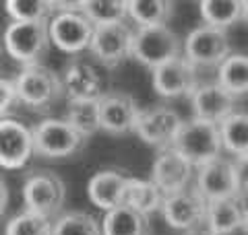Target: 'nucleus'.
<instances>
[{
    "mask_svg": "<svg viewBox=\"0 0 248 235\" xmlns=\"http://www.w3.org/2000/svg\"><path fill=\"white\" fill-rule=\"evenodd\" d=\"M195 174H197L195 165L190 161H186L174 147H168V148L157 151V155H155L149 177L168 196V194H174L178 190L188 188Z\"/></svg>",
    "mask_w": 248,
    "mask_h": 235,
    "instance_id": "15",
    "label": "nucleus"
},
{
    "mask_svg": "<svg viewBox=\"0 0 248 235\" xmlns=\"http://www.w3.org/2000/svg\"><path fill=\"white\" fill-rule=\"evenodd\" d=\"M6 15L15 23H50L58 13L54 0H6Z\"/></svg>",
    "mask_w": 248,
    "mask_h": 235,
    "instance_id": "25",
    "label": "nucleus"
},
{
    "mask_svg": "<svg viewBox=\"0 0 248 235\" xmlns=\"http://www.w3.org/2000/svg\"><path fill=\"white\" fill-rule=\"evenodd\" d=\"M232 54L234 52L226 29L199 25L184 37V56L197 68H219Z\"/></svg>",
    "mask_w": 248,
    "mask_h": 235,
    "instance_id": "8",
    "label": "nucleus"
},
{
    "mask_svg": "<svg viewBox=\"0 0 248 235\" xmlns=\"http://www.w3.org/2000/svg\"><path fill=\"white\" fill-rule=\"evenodd\" d=\"M143 107H139L137 99L130 93L124 91H110L99 101V120L102 130L114 136H124L135 132L139 114Z\"/></svg>",
    "mask_w": 248,
    "mask_h": 235,
    "instance_id": "16",
    "label": "nucleus"
},
{
    "mask_svg": "<svg viewBox=\"0 0 248 235\" xmlns=\"http://www.w3.org/2000/svg\"><path fill=\"white\" fill-rule=\"evenodd\" d=\"M54 235H104L102 223L85 210H66L54 219Z\"/></svg>",
    "mask_w": 248,
    "mask_h": 235,
    "instance_id": "30",
    "label": "nucleus"
},
{
    "mask_svg": "<svg viewBox=\"0 0 248 235\" xmlns=\"http://www.w3.org/2000/svg\"><path fill=\"white\" fill-rule=\"evenodd\" d=\"M128 21L135 29L164 27L174 17V2L168 0H128Z\"/></svg>",
    "mask_w": 248,
    "mask_h": 235,
    "instance_id": "24",
    "label": "nucleus"
},
{
    "mask_svg": "<svg viewBox=\"0 0 248 235\" xmlns=\"http://www.w3.org/2000/svg\"><path fill=\"white\" fill-rule=\"evenodd\" d=\"M195 188L209 202L238 194V174L234 159L219 157V159L199 167L195 174Z\"/></svg>",
    "mask_w": 248,
    "mask_h": 235,
    "instance_id": "18",
    "label": "nucleus"
},
{
    "mask_svg": "<svg viewBox=\"0 0 248 235\" xmlns=\"http://www.w3.org/2000/svg\"><path fill=\"white\" fill-rule=\"evenodd\" d=\"M130 177L133 176H128L126 171L114 167L95 171L87 184V196L91 205L104 210V213L120 206L124 202V194H126V186Z\"/></svg>",
    "mask_w": 248,
    "mask_h": 235,
    "instance_id": "19",
    "label": "nucleus"
},
{
    "mask_svg": "<svg viewBox=\"0 0 248 235\" xmlns=\"http://www.w3.org/2000/svg\"><path fill=\"white\" fill-rule=\"evenodd\" d=\"M102 229L104 235H151V223L147 215L128 205H120L104 215Z\"/></svg>",
    "mask_w": 248,
    "mask_h": 235,
    "instance_id": "21",
    "label": "nucleus"
},
{
    "mask_svg": "<svg viewBox=\"0 0 248 235\" xmlns=\"http://www.w3.org/2000/svg\"><path fill=\"white\" fill-rule=\"evenodd\" d=\"M223 151L230 153L234 159L248 155V114L234 112L219 124Z\"/></svg>",
    "mask_w": 248,
    "mask_h": 235,
    "instance_id": "27",
    "label": "nucleus"
},
{
    "mask_svg": "<svg viewBox=\"0 0 248 235\" xmlns=\"http://www.w3.org/2000/svg\"><path fill=\"white\" fill-rule=\"evenodd\" d=\"M19 105L23 103L15 78H2V83H0V114H2V120L4 118H13V112Z\"/></svg>",
    "mask_w": 248,
    "mask_h": 235,
    "instance_id": "32",
    "label": "nucleus"
},
{
    "mask_svg": "<svg viewBox=\"0 0 248 235\" xmlns=\"http://www.w3.org/2000/svg\"><path fill=\"white\" fill-rule=\"evenodd\" d=\"M166 194L159 190V186L153 182L151 177H130V182L126 186V194H124V202L122 205L133 206L135 210L143 215H153V213H161L164 206Z\"/></svg>",
    "mask_w": 248,
    "mask_h": 235,
    "instance_id": "23",
    "label": "nucleus"
},
{
    "mask_svg": "<svg viewBox=\"0 0 248 235\" xmlns=\"http://www.w3.org/2000/svg\"><path fill=\"white\" fill-rule=\"evenodd\" d=\"M133 42H135V27L124 23L95 27L93 42L89 52L95 56L97 64L106 68H114L122 64L124 60L133 58Z\"/></svg>",
    "mask_w": 248,
    "mask_h": 235,
    "instance_id": "12",
    "label": "nucleus"
},
{
    "mask_svg": "<svg viewBox=\"0 0 248 235\" xmlns=\"http://www.w3.org/2000/svg\"><path fill=\"white\" fill-rule=\"evenodd\" d=\"M19 89L21 103L31 109H48L56 101L64 95V85H62V76H58L50 66L35 64L27 66L15 76Z\"/></svg>",
    "mask_w": 248,
    "mask_h": 235,
    "instance_id": "7",
    "label": "nucleus"
},
{
    "mask_svg": "<svg viewBox=\"0 0 248 235\" xmlns=\"http://www.w3.org/2000/svg\"><path fill=\"white\" fill-rule=\"evenodd\" d=\"M190 109L192 118L213 124H221L226 118H230L236 109V97L223 87L219 81L201 83L197 91L190 95Z\"/></svg>",
    "mask_w": 248,
    "mask_h": 235,
    "instance_id": "17",
    "label": "nucleus"
},
{
    "mask_svg": "<svg viewBox=\"0 0 248 235\" xmlns=\"http://www.w3.org/2000/svg\"><path fill=\"white\" fill-rule=\"evenodd\" d=\"M244 231H246V235H248V219H246V225H244Z\"/></svg>",
    "mask_w": 248,
    "mask_h": 235,
    "instance_id": "36",
    "label": "nucleus"
},
{
    "mask_svg": "<svg viewBox=\"0 0 248 235\" xmlns=\"http://www.w3.org/2000/svg\"><path fill=\"white\" fill-rule=\"evenodd\" d=\"M236 174H238V194L248 200V155H242L234 159Z\"/></svg>",
    "mask_w": 248,
    "mask_h": 235,
    "instance_id": "33",
    "label": "nucleus"
},
{
    "mask_svg": "<svg viewBox=\"0 0 248 235\" xmlns=\"http://www.w3.org/2000/svg\"><path fill=\"white\" fill-rule=\"evenodd\" d=\"M209 200L201 194L195 186H188L184 190L168 194L161 206L164 221L176 231L192 233L201 225L207 223Z\"/></svg>",
    "mask_w": 248,
    "mask_h": 235,
    "instance_id": "9",
    "label": "nucleus"
},
{
    "mask_svg": "<svg viewBox=\"0 0 248 235\" xmlns=\"http://www.w3.org/2000/svg\"><path fill=\"white\" fill-rule=\"evenodd\" d=\"M192 235H213V233H211V231H195Z\"/></svg>",
    "mask_w": 248,
    "mask_h": 235,
    "instance_id": "35",
    "label": "nucleus"
},
{
    "mask_svg": "<svg viewBox=\"0 0 248 235\" xmlns=\"http://www.w3.org/2000/svg\"><path fill=\"white\" fill-rule=\"evenodd\" d=\"M180 56H184V42L170 25L135 29L133 58L151 73Z\"/></svg>",
    "mask_w": 248,
    "mask_h": 235,
    "instance_id": "4",
    "label": "nucleus"
},
{
    "mask_svg": "<svg viewBox=\"0 0 248 235\" xmlns=\"http://www.w3.org/2000/svg\"><path fill=\"white\" fill-rule=\"evenodd\" d=\"M64 120L75 130H79L85 138L97 134L102 130L99 120V101H68Z\"/></svg>",
    "mask_w": 248,
    "mask_h": 235,
    "instance_id": "28",
    "label": "nucleus"
},
{
    "mask_svg": "<svg viewBox=\"0 0 248 235\" xmlns=\"http://www.w3.org/2000/svg\"><path fill=\"white\" fill-rule=\"evenodd\" d=\"M62 85L68 101H102L110 93L102 64L85 58H77L66 66Z\"/></svg>",
    "mask_w": 248,
    "mask_h": 235,
    "instance_id": "11",
    "label": "nucleus"
},
{
    "mask_svg": "<svg viewBox=\"0 0 248 235\" xmlns=\"http://www.w3.org/2000/svg\"><path fill=\"white\" fill-rule=\"evenodd\" d=\"M246 23H248V13H246Z\"/></svg>",
    "mask_w": 248,
    "mask_h": 235,
    "instance_id": "37",
    "label": "nucleus"
},
{
    "mask_svg": "<svg viewBox=\"0 0 248 235\" xmlns=\"http://www.w3.org/2000/svg\"><path fill=\"white\" fill-rule=\"evenodd\" d=\"M0 163L4 169L17 171L23 169L35 157V138L33 128L23 124L17 118H4L0 124Z\"/></svg>",
    "mask_w": 248,
    "mask_h": 235,
    "instance_id": "14",
    "label": "nucleus"
},
{
    "mask_svg": "<svg viewBox=\"0 0 248 235\" xmlns=\"http://www.w3.org/2000/svg\"><path fill=\"white\" fill-rule=\"evenodd\" d=\"M199 13L203 25L228 31L238 21L246 19L248 2H242V0H203L199 4Z\"/></svg>",
    "mask_w": 248,
    "mask_h": 235,
    "instance_id": "22",
    "label": "nucleus"
},
{
    "mask_svg": "<svg viewBox=\"0 0 248 235\" xmlns=\"http://www.w3.org/2000/svg\"><path fill=\"white\" fill-rule=\"evenodd\" d=\"M151 85L155 93L164 99H180V97L190 99V95L201 85L199 68L186 56H180L164 66L155 68L151 73Z\"/></svg>",
    "mask_w": 248,
    "mask_h": 235,
    "instance_id": "13",
    "label": "nucleus"
},
{
    "mask_svg": "<svg viewBox=\"0 0 248 235\" xmlns=\"http://www.w3.org/2000/svg\"><path fill=\"white\" fill-rule=\"evenodd\" d=\"M33 138L35 155L52 161L73 159L87 145V138L79 130H75L64 118H44V120H40L33 126Z\"/></svg>",
    "mask_w": 248,
    "mask_h": 235,
    "instance_id": "3",
    "label": "nucleus"
},
{
    "mask_svg": "<svg viewBox=\"0 0 248 235\" xmlns=\"http://www.w3.org/2000/svg\"><path fill=\"white\" fill-rule=\"evenodd\" d=\"M95 25L81 11L79 2H58V13L50 21L52 45L68 56L89 52Z\"/></svg>",
    "mask_w": 248,
    "mask_h": 235,
    "instance_id": "1",
    "label": "nucleus"
},
{
    "mask_svg": "<svg viewBox=\"0 0 248 235\" xmlns=\"http://www.w3.org/2000/svg\"><path fill=\"white\" fill-rule=\"evenodd\" d=\"M217 81L236 99L248 95V54L234 52L217 68Z\"/></svg>",
    "mask_w": 248,
    "mask_h": 235,
    "instance_id": "26",
    "label": "nucleus"
},
{
    "mask_svg": "<svg viewBox=\"0 0 248 235\" xmlns=\"http://www.w3.org/2000/svg\"><path fill=\"white\" fill-rule=\"evenodd\" d=\"M172 147L186 161H190L195 169L203 167L207 163L219 159L223 153L219 124L188 118V120H184Z\"/></svg>",
    "mask_w": 248,
    "mask_h": 235,
    "instance_id": "2",
    "label": "nucleus"
},
{
    "mask_svg": "<svg viewBox=\"0 0 248 235\" xmlns=\"http://www.w3.org/2000/svg\"><path fill=\"white\" fill-rule=\"evenodd\" d=\"M182 124H184L182 116L174 107H168V105L143 107L135 126V134L145 145L155 147L161 151V148H168L174 145Z\"/></svg>",
    "mask_w": 248,
    "mask_h": 235,
    "instance_id": "10",
    "label": "nucleus"
},
{
    "mask_svg": "<svg viewBox=\"0 0 248 235\" xmlns=\"http://www.w3.org/2000/svg\"><path fill=\"white\" fill-rule=\"evenodd\" d=\"M21 196L25 210L56 219L62 215L66 202V184L50 169H35L23 182Z\"/></svg>",
    "mask_w": 248,
    "mask_h": 235,
    "instance_id": "5",
    "label": "nucleus"
},
{
    "mask_svg": "<svg viewBox=\"0 0 248 235\" xmlns=\"http://www.w3.org/2000/svg\"><path fill=\"white\" fill-rule=\"evenodd\" d=\"M0 208H2V213L6 210V205H9V188H6V182L2 179V182H0Z\"/></svg>",
    "mask_w": 248,
    "mask_h": 235,
    "instance_id": "34",
    "label": "nucleus"
},
{
    "mask_svg": "<svg viewBox=\"0 0 248 235\" xmlns=\"http://www.w3.org/2000/svg\"><path fill=\"white\" fill-rule=\"evenodd\" d=\"M248 219V200L240 194L228 196L221 200L209 202L207 210V231L213 235H234L244 229Z\"/></svg>",
    "mask_w": 248,
    "mask_h": 235,
    "instance_id": "20",
    "label": "nucleus"
},
{
    "mask_svg": "<svg viewBox=\"0 0 248 235\" xmlns=\"http://www.w3.org/2000/svg\"><path fill=\"white\" fill-rule=\"evenodd\" d=\"M4 235H54V219L21 210L4 225Z\"/></svg>",
    "mask_w": 248,
    "mask_h": 235,
    "instance_id": "31",
    "label": "nucleus"
},
{
    "mask_svg": "<svg viewBox=\"0 0 248 235\" xmlns=\"http://www.w3.org/2000/svg\"><path fill=\"white\" fill-rule=\"evenodd\" d=\"M79 6L95 27L124 23L128 19V4L124 0H83Z\"/></svg>",
    "mask_w": 248,
    "mask_h": 235,
    "instance_id": "29",
    "label": "nucleus"
},
{
    "mask_svg": "<svg viewBox=\"0 0 248 235\" xmlns=\"http://www.w3.org/2000/svg\"><path fill=\"white\" fill-rule=\"evenodd\" d=\"M52 45L50 23H15L4 29L6 54L23 64V68L42 64L44 56Z\"/></svg>",
    "mask_w": 248,
    "mask_h": 235,
    "instance_id": "6",
    "label": "nucleus"
}]
</instances>
